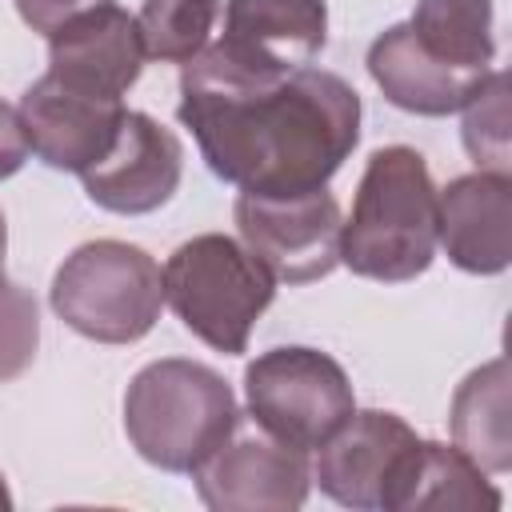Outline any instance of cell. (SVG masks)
Masks as SVG:
<instances>
[{
  "instance_id": "6da1fadb",
  "label": "cell",
  "mask_w": 512,
  "mask_h": 512,
  "mask_svg": "<svg viewBox=\"0 0 512 512\" xmlns=\"http://www.w3.org/2000/svg\"><path fill=\"white\" fill-rule=\"evenodd\" d=\"M176 116L204 164L240 192L328 188L360 140V96L336 72L204 44L180 72Z\"/></svg>"
},
{
  "instance_id": "7a4b0ae2",
  "label": "cell",
  "mask_w": 512,
  "mask_h": 512,
  "mask_svg": "<svg viewBox=\"0 0 512 512\" xmlns=\"http://www.w3.org/2000/svg\"><path fill=\"white\" fill-rule=\"evenodd\" d=\"M436 256V184L408 144L376 148L340 224V264L364 280L404 284Z\"/></svg>"
},
{
  "instance_id": "3957f363",
  "label": "cell",
  "mask_w": 512,
  "mask_h": 512,
  "mask_svg": "<svg viewBox=\"0 0 512 512\" xmlns=\"http://www.w3.org/2000/svg\"><path fill=\"white\" fill-rule=\"evenodd\" d=\"M240 404L220 372L196 360H152L124 392L128 444L164 472L192 476L216 448L232 440Z\"/></svg>"
},
{
  "instance_id": "277c9868",
  "label": "cell",
  "mask_w": 512,
  "mask_h": 512,
  "mask_svg": "<svg viewBox=\"0 0 512 512\" xmlns=\"http://www.w3.org/2000/svg\"><path fill=\"white\" fill-rule=\"evenodd\" d=\"M272 300L276 276L224 232L184 240L164 264V304H172L196 340L224 356L248 348V336Z\"/></svg>"
},
{
  "instance_id": "5b68a950",
  "label": "cell",
  "mask_w": 512,
  "mask_h": 512,
  "mask_svg": "<svg viewBox=\"0 0 512 512\" xmlns=\"http://www.w3.org/2000/svg\"><path fill=\"white\" fill-rule=\"evenodd\" d=\"M52 312L96 344L144 340L164 308L160 264L128 240H88L52 276Z\"/></svg>"
},
{
  "instance_id": "8992f818",
  "label": "cell",
  "mask_w": 512,
  "mask_h": 512,
  "mask_svg": "<svg viewBox=\"0 0 512 512\" xmlns=\"http://www.w3.org/2000/svg\"><path fill=\"white\" fill-rule=\"evenodd\" d=\"M244 400L264 436L300 452L320 448L356 412L348 372L328 352L304 344L260 352L244 368Z\"/></svg>"
},
{
  "instance_id": "52a82bcc",
  "label": "cell",
  "mask_w": 512,
  "mask_h": 512,
  "mask_svg": "<svg viewBox=\"0 0 512 512\" xmlns=\"http://www.w3.org/2000/svg\"><path fill=\"white\" fill-rule=\"evenodd\" d=\"M240 240L260 264L288 284H312L340 264V204L328 188L308 192H240Z\"/></svg>"
},
{
  "instance_id": "ba28073f",
  "label": "cell",
  "mask_w": 512,
  "mask_h": 512,
  "mask_svg": "<svg viewBox=\"0 0 512 512\" xmlns=\"http://www.w3.org/2000/svg\"><path fill=\"white\" fill-rule=\"evenodd\" d=\"M420 436L396 412H352L324 444L312 464L320 492L356 512H396Z\"/></svg>"
},
{
  "instance_id": "9c48e42d",
  "label": "cell",
  "mask_w": 512,
  "mask_h": 512,
  "mask_svg": "<svg viewBox=\"0 0 512 512\" xmlns=\"http://www.w3.org/2000/svg\"><path fill=\"white\" fill-rule=\"evenodd\" d=\"M184 176V148L148 112H124L112 148L80 172L84 192L96 208L116 216H144L172 200Z\"/></svg>"
},
{
  "instance_id": "30bf717a",
  "label": "cell",
  "mask_w": 512,
  "mask_h": 512,
  "mask_svg": "<svg viewBox=\"0 0 512 512\" xmlns=\"http://www.w3.org/2000/svg\"><path fill=\"white\" fill-rule=\"evenodd\" d=\"M196 492L212 512H296L308 500V452L272 436H244L216 448L196 472Z\"/></svg>"
},
{
  "instance_id": "8fae6325",
  "label": "cell",
  "mask_w": 512,
  "mask_h": 512,
  "mask_svg": "<svg viewBox=\"0 0 512 512\" xmlns=\"http://www.w3.org/2000/svg\"><path fill=\"white\" fill-rule=\"evenodd\" d=\"M20 124L28 136V148L56 172H84L92 168L116 140L124 120V100L96 96L76 84L56 80L44 72L24 96H20Z\"/></svg>"
},
{
  "instance_id": "7c38bea8",
  "label": "cell",
  "mask_w": 512,
  "mask_h": 512,
  "mask_svg": "<svg viewBox=\"0 0 512 512\" xmlns=\"http://www.w3.org/2000/svg\"><path fill=\"white\" fill-rule=\"evenodd\" d=\"M144 36L128 8L96 4L48 36V72L96 96H124L144 68Z\"/></svg>"
},
{
  "instance_id": "4fadbf2b",
  "label": "cell",
  "mask_w": 512,
  "mask_h": 512,
  "mask_svg": "<svg viewBox=\"0 0 512 512\" xmlns=\"http://www.w3.org/2000/svg\"><path fill=\"white\" fill-rule=\"evenodd\" d=\"M436 244L472 276H496L512 260V172H468L436 192Z\"/></svg>"
},
{
  "instance_id": "5bb4252c",
  "label": "cell",
  "mask_w": 512,
  "mask_h": 512,
  "mask_svg": "<svg viewBox=\"0 0 512 512\" xmlns=\"http://www.w3.org/2000/svg\"><path fill=\"white\" fill-rule=\"evenodd\" d=\"M368 76L376 80L388 104L416 116H448L468 104V96L480 88L488 72L476 76L448 68L412 36L408 24H392L368 48Z\"/></svg>"
},
{
  "instance_id": "9a60e30c",
  "label": "cell",
  "mask_w": 512,
  "mask_h": 512,
  "mask_svg": "<svg viewBox=\"0 0 512 512\" xmlns=\"http://www.w3.org/2000/svg\"><path fill=\"white\" fill-rule=\"evenodd\" d=\"M220 40L248 56L296 68L324 48L328 8L324 0H228Z\"/></svg>"
},
{
  "instance_id": "2e32d148",
  "label": "cell",
  "mask_w": 512,
  "mask_h": 512,
  "mask_svg": "<svg viewBox=\"0 0 512 512\" xmlns=\"http://www.w3.org/2000/svg\"><path fill=\"white\" fill-rule=\"evenodd\" d=\"M452 444L492 476L512 468V372L496 356L464 376L448 408Z\"/></svg>"
},
{
  "instance_id": "e0dca14e",
  "label": "cell",
  "mask_w": 512,
  "mask_h": 512,
  "mask_svg": "<svg viewBox=\"0 0 512 512\" xmlns=\"http://www.w3.org/2000/svg\"><path fill=\"white\" fill-rule=\"evenodd\" d=\"M500 488L456 444L420 440L396 512H496Z\"/></svg>"
},
{
  "instance_id": "ac0fdd59",
  "label": "cell",
  "mask_w": 512,
  "mask_h": 512,
  "mask_svg": "<svg viewBox=\"0 0 512 512\" xmlns=\"http://www.w3.org/2000/svg\"><path fill=\"white\" fill-rule=\"evenodd\" d=\"M408 28L436 60L460 72L484 76L496 56L492 0H420Z\"/></svg>"
},
{
  "instance_id": "d6986e66",
  "label": "cell",
  "mask_w": 512,
  "mask_h": 512,
  "mask_svg": "<svg viewBox=\"0 0 512 512\" xmlns=\"http://www.w3.org/2000/svg\"><path fill=\"white\" fill-rule=\"evenodd\" d=\"M220 0H144L136 24L144 52L160 64H188L212 36Z\"/></svg>"
},
{
  "instance_id": "ffe728a7",
  "label": "cell",
  "mask_w": 512,
  "mask_h": 512,
  "mask_svg": "<svg viewBox=\"0 0 512 512\" xmlns=\"http://www.w3.org/2000/svg\"><path fill=\"white\" fill-rule=\"evenodd\" d=\"M464 112V148L484 172H512V120H508V72H488L468 96Z\"/></svg>"
},
{
  "instance_id": "44dd1931",
  "label": "cell",
  "mask_w": 512,
  "mask_h": 512,
  "mask_svg": "<svg viewBox=\"0 0 512 512\" xmlns=\"http://www.w3.org/2000/svg\"><path fill=\"white\" fill-rule=\"evenodd\" d=\"M40 344V312L28 288L0 284V384L28 372Z\"/></svg>"
},
{
  "instance_id": "7402d4cb",
  "label": "cell",
  "mask_w": 512,
  "mask_h": 512,
  "mask_svg": "<svg viewBox=\"0 0 512 512\" xmlns=\"http://www.w3.org/2000/svg\"><path fill=\"white\" fill-rule=\"evenodd\" d=\"M96 4H108V0H16V12L32 32L52 36L60 24H68L72 16H80Z\"/></svg>"
},
{
  "instance_id": "603a6c76",
  "label": "cell",
  "mask_w": 512,
  "mask_h": 512,
  "mask_svg": "<svg viewBox=\"0 0 512 512\" xmlns=\"http://www.w3.org/2000/svg\"><path fill=\"white\" fill-rule=\"evenodd\" d=\"M28 136H24V124H20V112L12 104L0 100V180L16 176L28 160Z\"/></svg>"
},
{
  "instance_id": "cb8c5ba5",
  "label": "cell",
  "mask_w": 512,
  "mask_h": 512,
  "mask_svg": "<svg viewBox=\"0 0 512 512\" xmlns=\"http://www.w3.org/2000/svg\"><path fill=\"white\" fill-rule=\"evenodd\" d=\"M4 256H8V224H4V212H0V284H4Z\"/></svg>"
},
{
  "instance_id": "d4e9b609",
  "label": "cell",
  "mask_w": 512,
  "mask_h": 512,
  "mask_svg": "<svg viewBox=\"0 0 512 512\" xmlns=\"http://www.w3.org/2000/svg\"><path fill=\"white\" fill-rule=\"evenodd\" d=\"M12 508V496H8V484H4V476H0V512H8Z\"/></svg>"
}]
</instances>
